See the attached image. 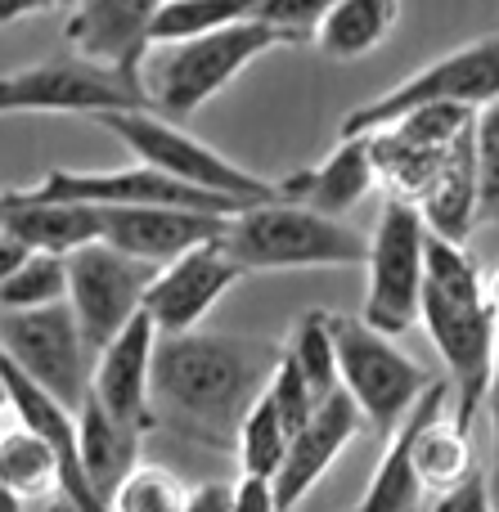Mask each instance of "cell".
Masks as SVG:
<instances>
[{"label": "cell", "instance_id": "1", "mask_svg": "<svg viewBox=\"0 0 499 512\" xmlns=\"http://www.w3.org/2000/svg\"><path fill=\"white\" fill-rule=\"evenodd\" d=\"M279 355L284 346L261 337H212L198 328L158 337L149 373L153 427L212 450H234V432L261 400Z\"/></svg>", "mask_w": 499, "mask_h": 512}, {"label": "cell", "instance_id": "2", "mask_svg": "<svg viewBox=\"0 0 499 512\" xmlns=\"http://www.w3.org/2000/svg\"><path fill=\"white\" fill-rule=\"evenodd\" d=\"M419 319L450 369V391L459 396L455 423L468 427L477 405L486 400V382H491L499 310L477 261L464 252V243L428 234V270H423Z\"/></svg>", "mask_w": 499, "mask_h": 512}, {"label": "cell", "instance_id": "3", "mask_svg": "<svg viewBox=\"0 0 499 512\" xmlns=\"http://www.w3.org/2000/svg\"><path fill=\"white\" fill-rule=\"evenodd\" d=\"M221 248L243 265V274H257L311 270V265H365L369 239L302 203L270 198V203H252L225 221Z\"/></svg>", "mask_w": 499, "mask_h": 512}, {"label": "cell", "instance_id": "4", "mask_svg": "<svg viewBox=\"0 0 499 512\" xmlns=\"http://www.w3.org/2000/svg\"><path fill=\"white\" fill-rule=\"evenodd\" d=\"M279 36L257 18H239L225 23L216 32H203L194 41L176 45H149L140 63V81L149 104H158L171 117H189L207 104L212 95H221L252 59H261L266 50H275Z\"/></svg>", "mask_w": 499, "mask_h": 512}, {"label": "cell", "instance_id": "5", "mask_svg": "<svg viewBox=\"0 0 499 512\" xmlns=\"http://www.w3.org/2000/svg\"><path fill=\"white\" fill-rule=\"evenodd\" d=\"M126 108H149L144 81L135 72L108 68L86 54H54L32 68L0 77V117L14 113H77L104 117Z\"/></svg>", "mask_w": 499, "mask_h": 512}, {"label": "cell", "instance_id": "6", "mask_svg": "<svg viewBox=\"0 0 499 512\" xmlns=\"http://www.w3.org/2000/svg\"><path fill=\"white\" fill-rule=\"evenodd\" d=\"M333 346H338V382L365 414V427L378 436H392L396 423L410 414V405L428 391V369L414 364L396 342L365 319L329 315Z\"/></svg>", "mask_w": 499, "mask_h": 512}, {"label": "cell", "instance_id": "7", "mask_svg": "<svg viewBox=\"0 0 499 512\" xmlns=\"http://www.w3.org/2000/svg\"><path fill=\"white\" fill-rule=\"evenodd\" d=\"M499 99V27L477 41L459 45V50L441 54L437 63L419 68L414 77H405L401 86L383 90L378 99L351 108L342 117V140L351 135H369L378 126L396 122L410 108H428V104H455V108H486Z\"/></svg>", "mask_w": 499, "mask_h": 512}, {"label": "cell", "instance_id": "8", "mask_svg": "<svg viewBox=\"0 0 499 512\" xmlns=\"http://www.w3.org/2000/svg\"><path fill=\"white\" fill-rule=\"evenodd\" d=\"M369 292H365V324L387 337H401L410 324H419L423 270H428V221L419 203L387 198L378 225L369 234Z\"/></svg>", "mask_w": 499, "mask_h": 512}, {"label": "cell", "instance_id": "9", "mask_svg": "<svg viewBox=\"0 0 499 512\" xmlns=\"http://www.w3.org/2000/svg\"><path fill=\"white\" fill-rule=\"evenodd\" d=\"M99 126L113 131V140L131 153L135 162L144 167H158L167 176L185 180L194 189H212V194H225V198H243V203H270L275 185L257 180L252 171H243L239 162H230L225 153L207 149L203 140L185 135L180 126H171L167 117L149 113V108H126V113H104L95 117Z\"/></svg>", "mask_w": 499, "mask_h": 512}, {"label": "cell", "instance_id": "10", "mask_svg": "<svg viewBox=\"0 0 499 512\" xmlns=\"http://www.w3.org/2000/svg\"><path fill=\"white\" fill-rule=\"evenodd\" d=\"M63 261H68V306L77 315L81 342L95 360V351H104L144 310V288H149L158 265L135 261V256L117 252L104 239L68 252Z\"/></svg>", "mask_w": 499, "mask_h": 512}, {"label": "cell", "instance_id": "11", "mask_svg": "<svg viewBox=\"0 0 499 512\" xmlns=\"http://www.w3.org/2000/svg\"><path fill=\"white\" fill-rule=\"evenodd\" d=\"M0 351L59 405L77 409L90 391V351L68 301L36 310H0Z\"/></svg>", "mask_w": 499, "mask_h": 512}, {"label": "cell", "instance_id": "12", "mask_svg": "<svg viewBox=\"0 0 499 512\" xmlns=\"http://www.w3.org/2000/svg\"><path fill=\"white\" fill-rule=\"evenodd\" d=\"M36 198H59V203H90V207H185V212L207 216H234L243 212V198H225L212 189H194L185 180L167 176L158 167H122V171H68L54 167L32 185Z\"/></svg>", "mask_w": 499, "mask_h": 512}, {"label": "cell", "instance_id": "13", "mask_svg": "<svg viewBox=\"0 0 499 512\" xmlns=\"http://www.w3.org/2000/svg\"><path fill=\"white\" fill-rule=\"evenodd\" d=\"M473 108L455 104H428L410 108L396 122L369 131V149H374V171L396 198L419 203L428 180L437 176L441 158L450 153V144L464 135V126H473Z\"/></svg>", "mask_w": 499, "mask_h": 512}, {"label": "cell", "instance_id": "14", "mask_svg": "<svg viewBox=\"0 0 499 512\" xmlns=\"http://www.w3.org/2000/svg\"><path fill=\"white\" fill-rule=\"evenodd\" d=\"M239 279L243 265L221 248V239L198 243V248L180 252L176 261L153 270L149 288H144V315L153 319L158 337L194 333Z\"/></svg>", "mask_w": 499, "mask_h": 512}, {"label": "cell", "instance_id": "15", "mask_svg": "<svg viewBox=\"0 0 499 512\" xmlns=\"http://www.w3.org/2000/svg\"><path fill=\"white\" fill-rule=\"evenodd\" d=\"M360 432H365V414H360V405L342 387H333L329 396L311 409V418L288 436V454H284V463H279V472L270 477L279 512H293L297 504H302V499L315 490V481L338 463V454L347 450Z\"/></svg>", "mask_w": 499, "mask_h": 512}, {"label": "cell", "instance_id": "16", "mask_svg": "<svg viewBox=\"0 0 499 512\" xmlns=\"http://www.w3.org/2000/svg\"><path fill=\"white\" fill-rule=\"evenodd\" d=\"M153 346H158V328L153 319L135 315L104 351H95L90 360V391L99 405L113 418L153 432V414H149V373H153Z\"/></svg>", "mask_w": 499, "mask_h": 512}, {"label": "cell", "instance_id": "17", "mask_svg": "<svg viewBox=\"0 0 499 512\" xmlns=\"http://www.w3.org/2000/svg\"><path fill=\"white\" fill-rule=\"evenodd\" d=\"M99 212H104L99 239L149 265H167L198 243L221 239L225 221H230V216L185 212V207H99Z\"/></svg>", "mask_w": 499, "mask_h": 512}, {"label": "cell", "instance_id": "18", "mask_svg": "<svg viewBox=\"0 0 499 512\" xmlns=\"http://www.w3.org/2000/svg\"><path fill=\"white\" fill-rule=\"evenodd\" d=\"M158 5L162 0H77L63 36L86 59L140 77V63L149 54V23Z\"/></svg>", "mask_w": 499, "mask_h": 512}, {"label": "cell", "instance_id": "19", "mask_svg": "<svg viewBox=\"0 0 499 512\" xmlns=\"http://www.w3.org/2000/svg\"><path fill=\"white\" fill-rule=\"evenodd\" d=\"M450 378H437L428 382V391H423L419 400L410 405V414L396 423V432L387 436V450L383 459H378L374 477H369V490L360 495V504L351 512H419V472H414V436H419L423 423H432V418L450 414Z\"/></svg>", "mask_w": 499, "mask_h": 512}, {"label": "cell", "instance_id": "20", "mask_svg": "<svg viewBox=\"0 0 499 512\" xmlns=\"http://www.w3.org/2000/svg\"><path fill=\"white\" fill-rule=\"evenodd\" d=\"M0 225H5L27 252L68 256L104 234V212L90 203L36 198L32 189H5V194H0Z\"/></svg>", "mask_w": 499, "mask_h": 512}, {"label": "cell", "instance_id": "21", "mask_svg": "<svg viewBox=\"0 0 499 512\" xmlns=\"http://www.w3.org/2000/svg\"><path fill=\"white\" fill-rule=\"evenodd\" d=\"M378 185V171H374V149H369V135H351L342 140L320 167H306L297 176L279 180L275 194L284 203H302L320 216H342L351 207H360V198H369V189Z\"/></svg>", "mask_w": 499, "mask_h": 512}, {"label": "cell", "instance_id": "22", "mask_svg": "<svg viewBox=\"0 0 499 512\" xmlns=\"http://www.w3.org/2000/svg\"><path fill=\"white\" fill-rule=\"evenodd\" d=\"M140 441L144 432L122 418H113L95 396H86L77 405V459L81 477L108 504V495L117 490V481L140 463Z\"/></svg>", "mask_w": 499, "mask_h": 512}, {"label": "cell", "instance_id": "23", "mask_svg": "<svg viewBox=\"0 0 499 512\" xmlns=\"http://www.w3.org/2000/svg\"><path fill=\"white\" fill-rule=\"evenodd\" d=\"M419 212L428 221V234L450 243H464L477 221V153H473V126H464L450 153L441 158L437 176L428 180L419 198Z\"/></svg>", "mask_w": 499, "mask_h": 512}, {"label": "cell", "instance_id": "24", "mask_svg": "<svg viewBox=\"0 0 499 512\" xmlns=\"http://www.w3.org/2000/svg\"><path fill=\"white\" fill-rule=\"evenodd\" d=\"M59 481H63V463L45 436H36L23 423L0 432V486L18 504H27V499H54L59 495Z\"/></svg>", "mask_w": 499, "mask_h": 512}, {"label": "cell", "instance_id": "25", "mask_svg": "<svg viewBox=\"0 0 499 512\" xmlns=\"http://www.w3.org/2000/svg\"><path fill=\"white\" fill-rule=\"evenodd\" d=\"M396 14H401V0H338L320 23L315 41L329 59H360L387 41Z\"/></svg>", "mask_w": 499, "mask_h": 512}, {"label": "cell", "instance_id": "26", "mask_svg": "<svg viewBox=\"0 0 499 512\" xmlns=\"http://www.w3.org/2000/svg\"><path fill=\"white\" fill-rule=\"evenodd\" d=\"M414 472H419L423 490H455L459 481L473 472V445H468V427H459L455 418H432L414 436Z\"/></svg>", "mask_w": 499, "mask_h": 512}, {"label": "cell", "instance_id": "27", "mask_svg": "<svg viewBox=\"0 0 499 512\" xmlns=\"http://www.w3.org/2000/svg\"><path fill=\"white\" fill-rule=\"evenodd\" d=\"M257 0H162L153 9L149 23V45H176V41H194L203 32H216L225 23L252 18Z\"/></svg>", "mask_w": 499, "mask_h": 512}, {"label": "cell", "instance_id": "28", "mask_svg": "<svg viewBox=\"0 0 499 512\" xmlns=\"http://www.w3.org/2000/svg\"><path fill=\"white\" fill-rule=\"evenodd\" d=\"M288 454V427L279 418V409L270 405V396L261 391V400L243 414L239 432H234V459H239L243 477H275L279 463Z\"/></svg>", "mask_w": 499, "mask_h": 512}, {"label": "cell", "instance_id": "29", "mask_svg": "<svg viewBox=\"0 0 499 512\" xmlns=\"http://www.w3.org/2000/svg\"><path fill=\"white\" fill-rule=\"evenodd\" d=\"M68 301V261L54 252H27L23 265L0 283V310H36Z\"/></svg>", "mask_w": 499, "mask_h": 512}, {"label": "cell", "instance_id": "30", "mask_svg": "<svg viewBox=\"0 0 499 512\" xmlns=\"http://www.w3.org/2000/svg\"><path fill=\"white\" fill-rule=\"evenodd\" d=\"M189 486L162 463H135L108 495V512H185Z\"/></svg>", "mask_w": 499, "mask_h": 512}, {"label": "cell", "instance_id": "31", "mask_svg": "<svg viewBox=\"0 0 499 512\" xmlns=\"http://www.w3.org/2000/svg\"><path fill=\"white\" fill-rule=\"evenodd\" d=\"M288 355L297 360V369L306 373V382L315 387V396H329L338 382V346H333V328H329V310H311L297 324V337L288 346Z\"/></svg>", "mask_w": 499, "mask_h": 512}, {"label": "cell", "instance_id": "32", "mask_svg": "<svg viewBox=\"0 0 499 512\" xmlns=\"http://www.w3.org/2000/svg\"><path fill=\"white\" fill-rule=\"evenodd\" d=\"M473 153H477V221L499 225V99L477 108Z\"/></svg>", "mask_w": 499, "mask_h": 512}, {"label": "cell", "instance_id": "33", "mask_svg": "<svg viewBox=\"0 0 499 512\" xmlns=\"http://www.w3.org/2000/svg\"><path fill=\"white\" fill-rule=\"evenodd\" d=\"M333 5L338 0H257L252 18L266 23L279 36V45H302L315 41V32H320V23L329 18Z\"/></svg>", "mask_w": 499, "mask_h": 512}, {"label": "cell", "instance_id": "34", "mask_svg": "<svg viewBox=\"0 0 499 512\" xmlns=\"http://www.w3.org/2000/svg\"><path fill=\"white\" fill-rule=\"evenodd\" d=\"M266 396H270V405L279 409V418H284V427H288V436L297 432V427L311 418V409L320 405V396H315V387L306 382V373L297 369V360L293 355H279V364H275V373H270V382H266Z\"/></svg>", "mask_w": 499, "mask_h": 512}, {"label": "cell", "instance_id": "35", "mask_svg": "<svg viewBox=\"0 0 499 512\" xmlns=\"http://www.w3.org/2000/svg\"><path fill=\"white\" fill-rule=\"evenodd\" d=\"M437 512H495L486 477H482V472H468L455 490H446V495L437 499Z\"/></svg>", "mask_w": 499, "mask_h": 512}, {"label": "cell", "instance_id": "36", "mask_svg": "<svg viewBox=\"0 0 499 512\" xmlns=\"http://www.w3.org/2000/svg\"><path fill=\"white\" fill-rule=\"evenodd\" d=\"M491 301H495V310H499V274L491 283ZM486 405H491V432H495V468H491V504L499 508V328H495V355H491V382H486Z\"/></svg>", "mask_w": 499, "mask_h": 512}, {"label": "cell", "instance_id": "37", "mask_svg": "<svg viewBox=\"0 0 499 512\" xmlns=\"http://www.w3.org/2000/svg\"><path fill=\"white\" fill-rule=\"evenodd\" d=\"M230 512H279L275 490H270L266 477H239L230 495Z\"/></svg>", "mask_w": 499, "mask_h": 512}, {"label": "cell", "instance_id": "38", "mask_svg": "<svg viewBox=\"0 0 499 512\" xmlns=\"http://www.w3.org/2000/svg\"><path fill=\"white\" fill-rule=\"evenodd\" d=\"M77 0H0V27L18 23L32 14H50V9H72Z\"/></svg>", "mask_w": 499, "mask_h": 512}, {"label": "cell", "instance_id": "39", "mask_svg": "<svg viewBox=\"0 0 499 512\" xmlns=\"http://www.w3.org/2000/svg\"><path fill=\"white\" fill-rule=\"evenodd\" d=\"M230 495L234 486H221V481H207V486L189 490L185 512H230Z\"/></svg>", "mask_w": 499, "mask_h": 512}, {"label": "cell", "instance_id": "40", "mask_svg": "<svg viewBox=\"0 0 499 512\" xmlns=\"http://www.w3.org/2000/svg\"><path fill=\"white\" fill-rule=\"evenodd\" d=\"M23 256H27V248L5 230V225H0V283H5L9 274H14L18 265H23Z\"/></svg>", "mask_w": 499, "mask_h": 512}, {"label": "cell", "instance_id": "41", "mask_svg": "<svg viewBox=\"0 0 499 512\" xmlns=\"http://www.w3.org/2000/svg\"><path fill=\"white\" fill-rule=\"evenodd\" d=\"M0 512H23V504H18V499L9 495L5 486H0Z\"/></svg>", "mask_w": 499, "mask_h": 512}, {"label": "cell", "instance_id": "42", "mask_svg": "<svg viewBox=\"0 0 499 512\" xmlns=\"http://www.w3.org/2000/svg\"><path fill=\"white\" fill-rule=\"evenodd\" d=\"M0 414H9V391H5V382H0Z\"/></svg>", "mask_w": 499, "mask_h": 512}]
</instances>
